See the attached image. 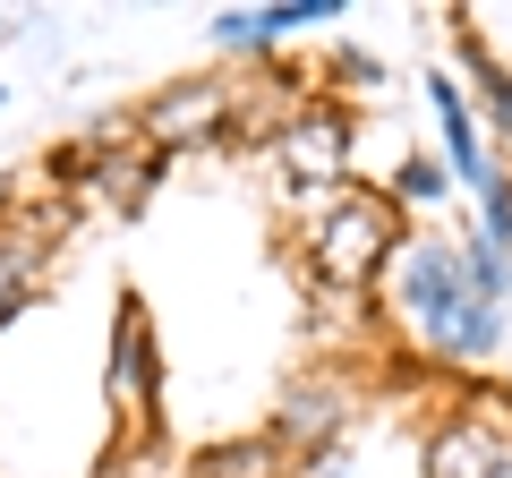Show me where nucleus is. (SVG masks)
Here are the masks:
<instances>
[{"mask_svg": "<svg viewBox=\"0 0 512 478\" xmlns=\"http://www.w3.org/2000/svg\"><path fill=\"white\" fill-rule=\"evenodd\" d=\"M299 248H308V274L325 282V291H359V282H376L384 265H393V248H402V205L376 197V188H325V197H308Z\"/></svg>", "mask_w": 512, "mask_h": 478, "instance_id": "f257e3e1", "label": "nucleus"}, {"mask_svg": "<svg viewBox=\"0 0 512 478\" xmlns=\"http://www.w3.org/2000/svg\"><path fill=\"white\" fill-rule=\"evenodd\" d=\"M376 282H384V308L402 316V325L419 333L427 350H444V342L461 333V316L478 308L461 239H436V231H410L402 248H393V265H384Z\"/></svg>", "mask_w": 512, "mask_h": 478, "instance_id": "f03ea898", "label": "nucleus"}, {"mask_svg": "<svg viewBox=\"0 0 512 478\" xmlns=\"http://www.w3.org/2000/svg\"><path fill=\"white\" fill-rule=\"evenodd\" d=\"M342 427H350V385L342 376H308V385H291L282 393V410H274V427L265 436L282 444V461H325V453H342Z\"/></svg>", "mask_w": 512, "mask_h": 478, "instance_id": "7ed1b4c3", "label": "nucleus"}, {"mask_svg": "<svg viewBox=\"0 0 512 478\" xmlns=\"http://www.w3.org/2000/svg\"><path fill=\"white\" fill-rule=\"evenodd\" d=\"M512 461V427L495 410H461L427 436V478H495Z\"/></svg>", "mask_w": 512, "mask_h": 478, "instance_id": "20e7f679", "label": "nucleus"}, {"mask_svg": "<svg viewBox=\"0 0 512 478\" xmlns=\"http://www.w3.org/2000/svg\"><path fill=\"white\" fill-rule=\"evenodd\" d=\"M342 146H350V129H342V111H325V103L282 120V171L308 180V188H342Z\"/></svg>", "mask_w": 512, "mask_h": 478, "instance_id": "39448f33", "label": "nucleus"}, {"mask_svg": "<svg viewBox=\"0 0 512 478\" xmlns=\"http://www.w3.org/2000/svg\"><path fill=\"white\" fill-rule=\"evenodd\" d=\"M111 393H137V402H163V368H154V333H146V308L120 299V333H111V368H103Z\"/></svg>", "mask_w": 512, "mask_h": 478, "instance_id": "423d86ee", "label": "nucleus"}, {"mask_svg": "<svg viewBox=\"0 0 512 478\" xmlns=\"http://www.w3.org/2000/svg\"><path fill=\"white\" fill-rule=\"evenodd\" d=\"M222 111H231V94H222V86H180V94H163V103L146 111V137L163 154L171 146H205V137L222 129Z\"/></svg>", "mask_w": 512, "mask_h": 478, "instance_id": "0eeeda50", "label": "nucleus"}, {"mask_svg": "<svg viewBox=\"0 0 512 478\" xmlns=\"http://www.w3.org/2000/svg\"><path fill=\"white\" fill-rule=\"evenodd\" d=\"M427 103H436V120H444V154H453V180H470V188H487L495 180V163H487V146H478V129H470V103H461V77H427Z\"/></svg>", "mask_w": 512, "mask_h": 478, "instance_id": "6e6552de", "label": "nucleus"}, {"mask_svg": "<svg viewBox=\"0 0 512 478\" xmlns=\"http://www.w3.org/2000/svg\"><path fill=\"white\" fill-rule=\"evenodd\" d=\"M35 274H43V239L35 231H0V325L35 299Z\"/></svg>", "mask_w": 512, "mask_h": 478, "instance_id": "1a4fd4ad", "label": "nucleus"}, {"mask_svg": "<svg viewBox=\"0 0 512 478\" xmlns=\"http://www.w3.org/2000/svg\"><path fill=\"white\" fill-rule=\"evenodd\" d=\"M197 478H282V444L274 436L214 444V453H197Z\"/></svg>", "mask_w": 512, "mask_h": 478, "instance_id": "9d476101", "label": "nucleus"}, {"mask_svg": "<svg viewBox=\"0 0 512 478\" xmlns=\"http://www.w3.org/2000/svg\"><path fill=\"white\" fill-rule=\"evenodd\" d=\"M461 257H470V291H478V308H504V299H512V248H495L487 231H470V239H461Z\"/></svg>", "mask_w": 512, "mask_h": 478, "instance_id": "9b49d317", "label": "nucleus"}, {"mask_svg": "<svg viewBox=\"0 0 512 478\" xmlns=\"http://www.w3.org/2000/svg\"><path fill=\"white\" fill-rule=\"evenodd\" d=\"M461 60L478 69V94H487V111H495V129H504V146H512V69L504 60H487V43L461 26Z\"/></svg>", "mask_w": 512, "mask_h": 478, "instance_id": "f8f14e48", "label": "nucleus"}, {"mask_svg": "<svg viewBox=\"0 0 512 478\" xmlns=\"http://www.w3.org/2000/svg\"><path fill=\"white\" fill-rule=\"evenodd\" d=\"M444 197V163H427V154H410L402 171H393V205H436Z\"/></svg>", "mask_w": 512, "mask_h": 478, "instance_id": "ddd939ff", "label": "nucleus"}, {"mask_svg": "<svg viewBox=\"0 0 512 478\" xmlns=\"http://www.w3.org/2000/svg\"><path fill=\"white\" fill-rule=\"evenodd\" d=\"M214 43H231V52H265V43H274V35H265V9H222Z\"/></svg>", "mask_w": 512, "mask_h": 478, "instance_id": "4468645a", "label": "nucleus"}, {"mask_svg": "<svg viewBox=\"0 0 512 478\" xmlns=\"http://www.w3.org/2000/svg\"><path fill=\"white\" fill-rule=\"evenodd\" d=\"M333 9H342V0H274V9H265V35H299V26H316V18H333Z\"/></svg>", "mask_w": 512, "mask_h": 478, "instance_id": "2eb2a0df", "label": "nucleus"}, {"mask_svg": "<svg viewBox=\"0 0 512 478\" xmlns=\"http://www.w3.org/2000/svg\"><path fill=\"white\" fill-rule=\"evenodd\" d=\"M478 205H487V239H495V248H512V180H504V171L478 188Z\"/></svg>", "mask_w": 512, "mask_h": 478, "instance_id": "dca6fc26", "label": "nucleus"}, {"mask_svg": "<svg viewBox=\"0 0 512 478\" xmlns=\"http://www.w3.org/2000/svg\"><path fill=\"white\" fill-rule=\"evenodd\" d=\"M333 77H342V86H376L384 69H376V60L359 52V43H342V52H333Z\"/></svg>", "mask_w": 512, "mask_h": 478, "instance_id": "f3484780", "label": "nucleus"}, {"mask_svg": "<svg viewBox=\"0 0 512 478\" xmlns=\"http://www.w3.org/2000/svg\"><path fill=\"white\" fill-rule=\"evenodd\" d=\"M495 478H512V461H504V470H495Z\"/></svg>", "mask_w": 512, "mask_h": 478, "instance_id": "a211bd4d", "label": "nucleus"}]
</instances>
